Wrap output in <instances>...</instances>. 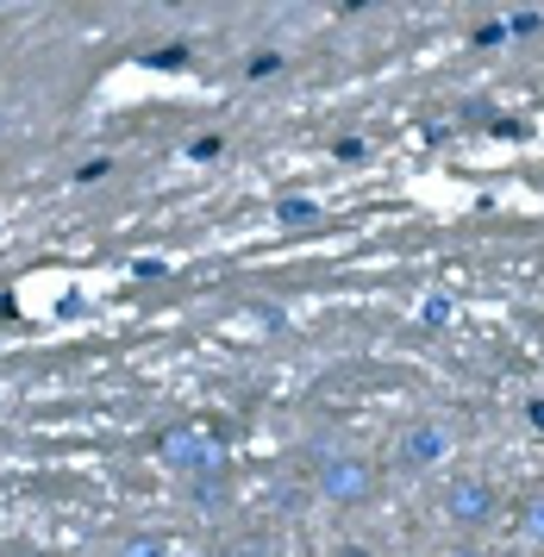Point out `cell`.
Wrapping results in <instances>:
<instances>
[{"label":"cell","instance_id":"6da1fadb","mask_svg":"<svg viewBox=\"0 0 544 557\" xmlns=\"http://www.w3.org/2000/svg\"><path fill=\"white\" fill-rule=\"evenodd\" d=\"M313 488H320V502H332V507H363V502H375L382 470H375L370 457H357V451H332V457H320Z\"/></svg>","mask_w":544,"mask_h":557},{"label":"cell","instance_id":"ba28073f","mask_svg":"<svg viewBox=\"0 0 544 557\" xmlns=\"http://www.w3.org/2000/svg\"><path fill=\"white\" fill-rule=\"evenodd\" d=\"M507 32H520V38H539V32H544V13H532V7H520V13L507 20Z\"/></svg>","mask_w":544,"mask_h":557},{"label":"cell","instance_id":"8fae6325","mask_svg":"<svg viewBox=\"0 0 544 557\" xmlns=\"http://www.w3.org/2000/svg\"><path fill=\"white\" fill-rule=\"evenodd\" d=\"M526 413H532V426L544 432V401H532V407H526Z\"/></svg>","mask_w":544,"mask_h":557},{"label":"cell","instance_id":"7a4b0ae2","mask_svg":"<svg viewBox=\"0 0 544 557\" xmlns=\"http://www.w3.org/2000/svg\"><path fill=\"white\" fill-rule=\"evenodd\" d=\"M157 457L170 463V470H182L188 482L200 476H225V445L213 438V432H200V426H175L157 438Z\"/></svg>","mask_w":544,"mask_h":557},{"label":"cell","instance_id":"9c48e42d","mask_svg":"<svg viewBox=\"0 0 544 557\" xmlns=\"http://www.w3.org/2000/svg\"><path fill=\"white\" fill-rule=\"evenodd\" d=\"M325 557H375V552H370V545H357V539H338Z\"/></svg>","mask_w":544,"mask_h":557},{"label":"cell","instance_id":"277c9868","mask_svg":"<svg viewBox=\"0 0 544 557\" xmlns=\"http://www.w3.org/2000/svg\"><path fill=\"white\" fill-rule=\"evenodd\" d=\"M445 451H450V426H445V420H413V426L400 432L395 463H400V470H432Z\"/></svg>","mask_w":544,"mask_h":557},{"label":"cell","instance_id":"3957f363","mask_svg":"<svg viewBox=\"0 0 544 557\" xmlns=\"http://www.w3.org/2000/svg\"><path fill=\"white\" fill-rule=\"evenodd\" d=\"M438 507H445V520H450V527L482 532L489 520H495L500 495H495V482H489V476H450L445 488H438Z\"/></svg>","mask_w":544,"mask_h":557},{"label":"cell","instance_id":"5b68a950","mask_svg":"<svg viewBox=\"0 0 544 557\" xmlns=\"http://www.w3.org/2000/svg\"><path fill=\"white\" fill-rule=\"evenodd\" d=\"M520 532L544 545V488H532V495L520 502Z\"/></svg>","mask_w":544,"mask_h":557},{"label":"cell","instance_id":"52a82bcc","mask_svg":"<svg viewBox=\"0 0 544 557\" xmlns=\"http://www.w3.org/2000/svg\"><path fill=\"white\" fill-rule=\"evenodd\" d=\"M275 213H282V226H313V220H320V207L313 201H282Z\"/></svg>","mask_w":544,"mask_h":557},{"label":"cell","instance_id":"7c38bea8","mask_svg":"<svg viewBox=\"0 0 544 557\" xmlns=\"http://www.w3.org/2000/svg\"><path fill=\"white\" fill-rule=\"evenodd\" d=\"M207 557H238V552H207Z\"/></svg>","mask_w":544,"mask_h":557},{"label":"cell","instance_id":"30bf717a","mask_svg":"<svg viewBox=\"0 0 544 557\" xmlns=\"http://www.w3.org/2000/svg\"><path fill=\"white\" fill-rule=\"evenodd\" d=\"M445 557H489L482 545H470V539H457V545H445Z\"/></svg>","mask_w":544,"mask_h":557},{"label":"cell","instance_id":"8992f818","mask_svg":"<svg viewBox=\"0 0 544 557\" xmlns=\"http://www.w3.org/2000/svg\"><path fill=\"white\" fill-rule=\"evenodd\" d=\"M120 557H170V545L157 539V532H138V539H125V552Z\"/></svg>","mask_w":544,"mask_h":557}]
</instances>
